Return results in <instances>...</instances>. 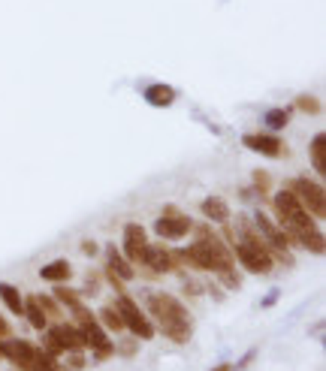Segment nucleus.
Returning a JSON list of instances; mask_svg holds the SVG:
<instances>
[{
    "label": "nucleus",
    "instance_id": "f257e3e1",
    "mask_svg": "<svg viewBox=\"0 0 326 371\" xmlns=\"http://www.w3.org/2000/svg\"><path fill=\"white\" fill-rule=\"evenodd\" d=\"M148 320H157V326H161V332L170 338L175 344H188L190 335H194V320H190L188 308L181 305L175 296L170 293H148Z\"/></svg>",
    "mask_w": 326,
    "mask_h": 371
},
{
    "label": "nucleus",
    "instance_id": "f03ea898",
    "mask_svg": "<svg viewBox=\"0 0 326 371\" xmlns=\"http://www.w3.org/2000/svg\"><path fill=\"white\" fill-rule=\"evenodd\" d=\"M242 224V238H239V245L233 247V257H236L242 263V269H248L251 275H269L272 272V251H269V245L260 238V233L254 229V224H248V218H239Z\"/></svg>",
    "mask_w": 326,
    "mask_h": 371
},
{
    "label": "nucleus",
    "instance_id": "7ed1b4c3",
    "mask_svg": "<svg viewBox=\"0 0 326 371\" xmlns=\"http://www.w3.org/2000/svg\"><path fill=\"white\" fill-rule=\"evenodd\" d=\"M272 209H275V214H278V220H281V229L290 236V242H293V236L314 229L311 214L302 209V202H299L293 196V191H287V187L272 196Z\"/></svg>",
    "mask_w": 326,
    "mask_h": 371
},
{
    "label": "nucleus",
    "instance_id": "20e7f679",
    "mask_svg": "<svg viewBox=\"0 0 326 371\" xmlns=\"http://www.w3.org/2000/svg\"><path fill=\"white\" fill-rule=\"evenodd\" d=\"M197 236L208 242V251H212V272H215L217 278H221L224 287L236 290V287L242 284V278H239V272H236V257H233V251H230L227 245H224V238H217L206 224L197 227Z\"/></svg>",
    "mask_w": 326,
    "mask_h": 371
},
{
    "label": "nucleus",
    "instance_id": "39448f33",
    "mask_svg": "<svg viewBox=\"0 0 326 371\" xmlns=\"http://www.w3.org/2000/svg\"><path fill=\"white\" fill-rule=\"evenodd\" d=\"M115 311L121 314L124 320V329H130L136 338H142V341H152L154 338V323L148 320L145 314H142V308L136 302L130 299L127 293H118V302H115Z\"/></svg>",
    "mask_w": 326,
    "mask_h": 371
},
{
    "label": "nucleus",
    "instance_id": "423d86ee",
    "mask_svg": "<svg viewBox=\"0 0 326 371\" xmlns=\"http://www.w3.org/2000/svg\"><path fill=\"white\" fill-rule=\"evenodd\" d=\"M287 191H293V196L302 202V209L314 218H326V193L323 184H317L311 178H293L287 184Z\"/></svg>",
    "mask_w": 326,
    "mask_h": 371
},
{
    "label": "nucleus",
    "instance_id": "0eeeda50",
    "mask_svg": "<svg viewBox=\"0 0 326 371\" xmlns=\"http://www.w3.org/2000/svg\"><path fill=\"white\" fill-rule=\"evenodd\" d=\"M190 229H194V224H190V218H185L175 205H166L163 214L154 220V233L166 238V242H179V238H185Z\"/></svg>",
    "mask_w": 326,
    "mask_h": 371
},
{
    "label": "nucleus",
    "instance_id": "6e6552de",
    "mask_svg": "<svg viewBox=\"0 0 326 371\" xmlns=\"http://www.w3.org/2000/svg\"><path fill=\"white\" fill-rule=\"evenodd\" d=\"M79 326V335L85 341V348L94 350V359H109L115 353V344L109 341L106 329L97 323V320H85V323H76Z\"/></svg>",
    "mask_w": 326,
    "mask_h": 371
},
{
    "label": "nucleus",
    "instance_id": "1a4fd4ad",
    "mask_svg": "<svg viewBox=\"0 0 326 371\" xmlns=\"http://www.w3.org/2000/svg\"><path fill=\"white\" fill-rule=\"evenodd\" d=\"M139 266L152 269L154 275H172V272H181L179 260H175V254L166 251V245H145Z\"/></svg>",
    "mask_w": 326,
    "mask_h": 371
},
{
    "label": "nucleus",
    "instance_id": "9d476101",
    "mask_svg": "<svg viewBox=\"0 0 326 371\" xmlns=\"http://www.w3.org/2000/svg\"><path fill=\"white\" fill-rule=\"evenodd\" d=\"M254 229L260 233L263 242L269 245V251H290V247H293L290 236L284 233L281 227H275V224H272V218H266L263 211H257V214H254Z\"/></svg>",
    "mask_w": 326,
    "mask_h": 371
},
{
    "label": "nucleus",
    "instance_id": "9b49d317",
    "mask_svg": "<svg viewBox=\"0 0 326 371\" xmlns=\"http://www.w3.org/2000/svg\"><path fill=\"white\" fill-rule=\"evenodd\" d=\"M242 145L251 148L254 154H263V158H281L284 154V142L272 133H245Z\"/></svg>",
    "mask_w": 326,
    "mask_h": 371
},
{
    "label": "nucleus",
    "instance_id": "f8f14e48",
    "mask_svg": "<svg viewBox=\"0 0 326 371\" xmlns=\"http://www.w3.org/2000/svg\"><path fill=\"white\" fill-rule=\"evenodd\" d=\"M145 245H148L145 227H142V224H124V257H127L133 266H139Z\"/></svg>",
    "mask_w": 326,
    "mask_h": 371
},
{
    "label": "nucleus",
    "instance_id": "ddd939ff",
    "mask_svg": "<svg viewBox=\"0 0 326 371\" xmlns=\"http://www.w3.org/2000/svg\"><path fill=\"white\" fill-rule=\"evenodd\" d=\"M106 272H112V275L121 278V281H133V278H136L133 263L124 257V254H118V247H115V245L106 247Z\"/></svg>",
    "mask_w": 326,
    "mask_h": 371
},
{
    "label": "nucleus",
    "instance_id": "4468645a",
    "mask_svg": "<svg viewBox=\"0 0 326 371\" xmlns=\"http://www.w3.org/2000/svg\"><path fill=\"white\" fill-rule=\"evenodd\" d=\"M199 211H203V218L208 224H227L230 220V205L221 200V196H206L203 202H199Z\"/></svg>",
    "mask_w": 326,
    "mask_h": 371
},
{
    "label": "nucleus",
    "instance_id": "2eb2a0df",
    "mask_svg": "<svg viewBox=\"0 0 326 371\" xmlns=\"http://www.w3.org/2000/svg\"><path fill=\"white\" fill-rule=\"evenodd\" d=\"M142 97H145L148 106H154V109H166V106L175 103V88L163 85V82H154V85H148L142 91Z\"/></svg>",
    "mask_w": 326,
    "mask_h": 371
},
{
    "label": "nucleus",
    "instance_id": "dca6fc26",
    "mask_svg": "<svg viewBox=\"0 0 326 371\" xmlns=\"http://www.w3.org/2000/svg\"><path fill=\"white\" fill-rule=\"evenodd\" d=\"M39 278H43V281H52V284H66L73 278L70 260H52V263H46V266L39 269Z\"/></svg>",
    "mask_w": 326,
    "mask_h": 371
},
{
    "label": "nucleus",
    "instance_id": "f3484780",
    "mask_svg": "<svg viewBox=\"0 0 326 371\" xmlns=\"http://www.w3.org/2000/svg\"><path fill=\"white\" fill-rule=\"evenodd\" d=\"M293 245H299V247H305V251H311V254H323V247H326V242H323V233L320 229H308V233H299V236H293Z\"/></svg>",
    "mask_w": 326,
    "mask_h": 371
},
{
    "label": "nucleus",
    "instance_id": "a211bd4d",
    "mask_svg": "<svg viewBox=\"0 0 326 371\" xmlns=\"http://www.w3.org/2000/svg\"><path fill=\"white\" fill-rule=\"evenodd\" d=\"M308 151H311V160H314V172L326 175V133H314Z\"/></svg>",
    "mask_w": 326,
    "mask_h": 371
},
{
    "label": "nucleus",
    "instance_id": "6ab92c4d",
    "mask_svg": "<svg viewBox=\"0 0 326 371\" xmlns=\"http://www.w3.org/2000/svg\"><path fill=\"white\" fill-rule=\"evenodd\" d=\"M33 302L39 305V311L46 314L48 323H57V320L64 317V311H61V305H57L55 296H43V293H37V296H33Z\"/></svg>",
    "mask_w": 326,
    "mask_h": 371
},
{
    "label": "nucleus",
    "instance_id": "aec40b11",
    "mask_svg": "<svg viewBox=\"0 0 326 371\" xmlns=\"http://www.w3.org/2000/svg\"><path fill=\"white\" fill-rule=\"evenodd\" d=\"M0 299H3V305L12 311V314H21V311H24V299H21L19 287H12V284H0Z\"/></svg>",
    "mask_w": 326,
    "mask_h": 371
},
{
    "label": "nucleus",
    "instance_id": "412c9836",
    "mask_svg": "<svg viewBox=\"0 0 326 371\" xmlns=\"http://www.w3.org/2000/svg\"><path fill=\"white\" fill-rule=\"evenodd\" d=\"M21 314L30 320V326H33V329H46V326H48L46 314L39 311V305L33 302V296H28V299H24V311H21Z\"/></svg>",
    "mask_w": 326,
    "mask_h": 371
},
{
    "label": "nucleus",
    "instance_id": "4be33fe9",
    "mask_svg": "<svg viewBox=\"0 0 326 371\" xmlns=\"http://www.w3.org/2000/svg\"><path fill=\"white\" fill-rule=\"evenodd\" d=\"M97 323L103 329H112V332H121V329H124V320H121L118 311H115V305H112V308H100Z\"/></svg>",
    "mask_w": 326,
    "mask_h": 371
},
{
    "label": "nucleus",
    "instance_id": "5701e85b",
    "mask_svg": "<svg viewBox=\"0 0 326 371\" xmlns=\"http://www.w3.org/2000/svg\"><path fill=\"white\" fill-rule=\"evenodd\" d=\"M263 124L269 130H284L290 124V109H269L263 115Z\"/></svg>",
    "mask_w": 326,
    "mask_h": 371
},
{
    "label": "nucleus",
    "instance_id": "b1692460",
    "mask_svg": "<svg viewBox=\"0 0 326 371\" xmlns=\"http://www.w3.org/2000/svg\"><path fill=\"white\" fill-rule=\"evenodd\" d=\"M52 296L57 299V305H66V308H76V305L82 302L79 290H70V287H64V284H57L55 290H52Z\"/></svg>",
    "mask_w": 326,
    "mask_h": 371
},
{
    "label": "nucleus",
    "instance_id": "393cba45",
    "mask_svg": "<svg viewBox=\"0 0 326 371\" xmlns=\"http://www.w3.org/2000/svg\"><path fill=\"white\" fill-rule=\"evenodd\" d=\"M296 109L305 112V115H317L320 112V100L311 97V94H302V97H296Z\"/></svg>",
    "mask_w": 326,
    "mask_h": 371
},
{
    "label": "nucleus",
    "instance_id": "a878e982",
    "mask_svg": "<svg viewBox=\"0 0 326 371\" xmlns=\"http://www.w3.org/2000/svg\"><path fill=\"white\" fill-rule=\"evenodd\" d=\"M269 187H272V181L266 172H254V191L257 196H269Z\"/></svg>",
    "mask_w": 326,
    "mask_h": 371
},
{
    "label": "nucleus",
    "instance_id": "bb28decb",
    "mask_svg": "<svg viewBox=\"0 0 326 371\" xmlns=\"http://www.w3.org/2000/svg\"><path fill=\"white\" fill-rule=\"evenodd\" d=\"M66 356H70V365H64V368H73V371L85 368V356H82V350H70Z\"/></svg>",
    "mask_w": 326,
    "mask_h": 371
},
{
    "label": "nucleus",
    "instance_id": "cd10ccee",
    "mask_svg": "<svg viewBox=\"0 0 326 371\" xmlns=\"http://www.w3.org/2000/svg\"><path fill=\"white\" fill-rule=\"evenodd\" d=\"M254 356H257V350H248L245 356H242V359H239V362H236V365H233V368H236V371H245V368L251 365V362H254Z\"/></svg>",
    "mask_w": 326,
    "mask_h": 371
},
{
    "label": "nucleus",
    "instance_id": "c85d7f7f",
    "mask_svg": "<svg viewBox=\"0 0 326 371\" xmlns=\"http://www.w3.org/2000/svg\"><path fill=\"white\" fill-rule=\"evenodd\" d=\"M97 242H82V254H85V257H97Z\"/></svg>",
    "mask_w": 326,
    "mask_h": 371
},
{
    "label": "nucleus",
    "instance_id": "c756f323",
    "mask_svg": "<svg viewBox=\"0 0 326 371\" xmlns=\"http://www.w3.org/2000/svg\"><path fill=\"white\" fill-rule=\"evenodd\" d=\"M118 353H124V356H133L136 353V341H127V344H121V348H115Z\"/></svg>",
    "mask_w": 326,
    "mask_h": 371
},
{
    "label": "nucleus",
    "instance_id": "7c9ffc66",
    "mask_svg": "<svg viewBox=\"0 0 326 371\" xmlns=\"http://www.w3.org/2000/svg\"><path fill=\"white\" fill-rule=\"evenodd\" d=\"M278 293H281V290H272L269 296H266V299H263V308H272V305L278 302Z\"/></svg>",
    "mask_w": 326,
    "mask_h": 371
},
{
    "label": "nucleus",
    "instance_id": "2f4dec72",
    "mask_svg": "<svg viewBox=\"0 0 326 371\" xmlns=\"http://www.w3.org/2000/svg\"><path fill=\"white\" fill-rule=\"evenodd\" d=\"M242 200H245V202L257 200V191H254V187H245V191H242Z\"/></svg>",
    "mask_w": 326,
    "mask_h": 371
},
{
    "label": "nucleus",
    "instance_id": "473e14b6",
    "mask_svg": "<svg viewBox=\"0 0 326 371\" xmlns=\"http://www.w3.org/2000/svg\"><path fill=\"white\" fill-rule=\"evenodd\" d=\"M0 338H10V323L3 320V314H0Z\"/></svg>",
    "mask_w": 326,
    "mask_h": 371
},
{
    "label": "nucleus",
    "instance_id": "72a5a7b5",
    "mask_svg": "<svg viewBox=\"0 0 326 371\" xmlns=\"http://www.w3.org/2000/svg\"><path fill=\"white\" fill-rule=\"evenodd\" d=\"M212 371H233V365H230V362H221V365H215Z\"/></svg>",
    "mask_w": 326,
    "mask_h": 371
},
{
    "label": "nucleus",
    "instance_id": "f704fd0d",
    "mask_svg": "<svg viewBox=\"0 0 326 371\" xmlns=\"http://www.w3.org/2000/svg\"><path fill=\"white\" fill-rule=\"evenodd\" d=\"M0 356H3V338H0Z\"/></svg>",
    "mask_w": 326,
    "mask_h": 371
}]
</instances>
